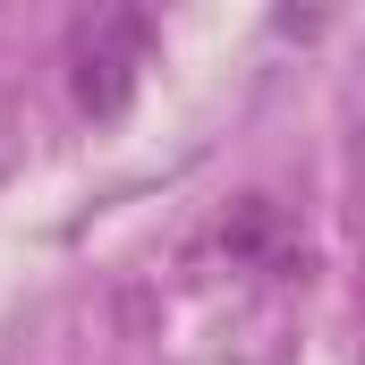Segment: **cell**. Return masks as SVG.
Returning a JSON list of instances; mask_svg holds the SVG:
<instances>
[{
    "label": "cell",
    "instance_id": "6da1fadb",
    "mask_svg": "<svg viewBox=\"0 0 365 365\" xmlns=\"http://www.w3.org/2000/svg\"><path fill=\"white\" fill-rule=\"evenodd\" d=\"M145 60H153V17L145 9H102L86 34H77V68H68L77 110L86 119H119L136 102V68Z\"/></svg>",
    "mask_w": 365,
    "mask_h": 365
},
{
    "label": "cell",
    "instance_id": "7a4b0ae2",
    "mask_svg": "<svg viewBox=\"0 0 365 365\" xmlns=\"http://www.w3.org/2000/svg\"><path fill=\"white\" fill-rule=\"evenodd\" d=\"M221 255H230V264H264V272H297V264H306L272 195H238V204H230V221H221Z\"/></svg>",
    "mask_w": 365,
    "mask_h": 365
}]
</instances>
